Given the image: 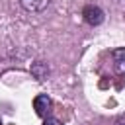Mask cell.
Here are the masks:
<instances>
[{
    "label": "cell",
    "instance_id": "obj_1",
    "mask_svg": "<svg viewBox=\"0 0 125 125\" xmlns=\"http://www.w3.org/2000/svg\"><path fill=\"white\" fill-rule=\"evenodd\" d=\"M82 18H84V21H86L88 25L96 27V25L104 23L105 14H104V10H102L100 6H96V4H88V6H84V10H82Z\"/></svg>",
    "mask_w": 125,
    "mask_h": 125
},
{
    "label": "cell",
    "instance_id": "obj_2",
    "mask_svg": "<svg viewBox=\"0 0 125 125\" xmlns=\"http://www.w3.org/2000/svg\"><path fill=\"white\" fill-rule=\"evenodd\" d=\"M33 109H35V113L39 117L47 119L51 115V111H53V100L47 94H39V96L33 98Z\"/></svg>",
    "mask_w": 125,
    "mask_h": 125
},
{
    "label": "cell",
    "instance_id": "obj_3",
    "mask_svg": "<svg viewBox=\"0 0 125 125\" xmlns=\"http://www.w3.org/2000/svg\"><path fill=\"white\" fill-rule=\"evenodd\" d=\"M51 4V0H20V6L25 10V12H43L47 6Z\"/></svg>",
    "mask_w": 125,
    "mask_h": 125
},
{
    "label": "cell",
    "instance_id": "obj_4",
    "mask_svg": "<svg viewBox=\"0 0 125 125\" xmlns=\"http://www.w3.org/2000/svg\"><path fill=\"white\" fill-rule=\"evenodd\" d=\"M29 70H31V74L39 80V82H43V80H47L49 78V64L47 62H43V61H37V62H33L31 66H29Z\"/></svg>",
    "mask_w": 125,
    "mask_h": 125
},
{
    "label": "cell",
    "instance_id": "obj_5",
    "mask_svg": "<svg viewBox=\"0 0 125 125\" xmlns=\"http://www.w3.org/2000/svg\"><path fill=\"white\" fill-rule=\"evenodd\" d=\"M111 59H113V68L117 74H125V47L111 51Z\"/></svg>",
    "mask_w": 125,
    "mask_h": 125
},
{
    "label": "cell",
    "instance_id": "obj_6",
    "mask_svg": "<svg viewBox=\"0 0 125 125\" xmlns=\"http://www.w3.org/2000/svg\"><path fill=\"white\" fill-rule=\"evenodd\" d=\"M43 125H62V123H61L57 117H47V119L43 121Z\"/></svg>",
    "mask_w": 125,
    "mask_h": 125
},
{
    "label": "cell",
    "instance_id": "obj_7",
    "mask_svg": "<svg viewBox=\"0 0 125 125\" xmlns=\"http://www.w3.org/2000/svg\"><path fill=\"white\" fill-rule=\"evenodd\" d=\"M115 125H125V113H121V115L115 119Z\"/></svg>",
    "mask_w": 125,
    "mask_h": 125
},
{
    "label": "cell",
    "instance_id": "obj_8",
    "mask_svg": "<svg viewBox=\"0 0 125 125\" xmlns=\"http://www.w3.org/2000/svg\"><path fill=\"white\" fill-rule=\"evenodd\" d=\"M0 125H2V123H0Z\"/></svg>",
    "mask_w": 125,
    "mask_h": 125
}]
</instances>
